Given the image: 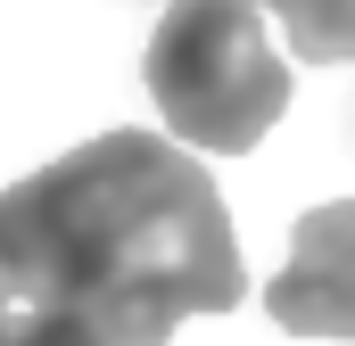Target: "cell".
Instances as JSON below:
<instances>
[{
	"label": "cell",
	"mask_w": 355,
	"mask_h": 346,
	"mask_svg": "<svg viewBox=\"0 0 355 346\" xmlns=\"http://www.w3.org/2000/svg\"><path fill=\"white\" fill-rule=\"evenodd\" d=\"M265 305L289 338H355V198H331L297 223Z\"/></svg>",
	"instance_id": "3"
},
{
	"label": "cell",
	"mask_w": 355,
	"mask_h": 346,
	"mask_svg": "<svg viewBox=\"0 0 355 346\" xmlns=\"http://www.w3.org/2000/svg\"><path fill=\"white\" fill-rule=\"evenodd\" d=\"M0 346H99V338L67 313H25L17 297H0Z\"/></svg>",
	"instance_id": "5"
},
{
	"label": "cell",
	"mask_w": 355,
	"mask_h": 346,
	"mask_svg": "<svg viewBox=\"0 0 355 346\" xmlns=\"http://www.w3.org/2000/svg\"><path fill=\"white\" fill-rule=\"evenodd\" d=\"M281 25H289V58L355 66V0H281Z\"/></svg>",
	"instance_id": "4"
},
{
	"label": "cell",
	"mask_w": 355,
	"mask_h": 346,
	"mask_svg": "<svg viewBox=\"0 0 355 346\" xmlns=\"http://www.w3.org/2000/svg\"><path fill=\"white\" fill-rule=\"evenodd\" d=\"M0 297H8V289H0Z\"/></svg>",
	"instance_id": "7"
},
{
	"label": "cell",
	"mask_w": 355,
	"mask_h": 346,
	"mask_svg": "<svg viewBox=\"0 0 355 346\" xmlns=\"http://www.w3.org/2000/svg\"><path fill=\"white\" fill-rule=\"evenodd\" d=\"M141 83L174 149L248 157L289 107V58L248 0H174L141 50Z\"/></svg>",
	"instance_id": "2"
},
{
	"label": "cell",
	"mask_w": 355,
	"mask_h": 346,
	"mask_svg": "<svg viewBox=\"0 0 355 346\" xmlns=\"http://www.w3.org/2000/svg\"><path fill=\"white\" fill-rule=\"evenodd\" d=\"M166 8H174V0H166ZM248 8H257V0H248ZM272 8H281V0H272Z\"/></svg>",
	"instance_id": "6"
},
{
	"label": "cell",
	"mask_w": 355,
	"mask_h": 346,
	"mask_svg": "<svg viewBox=\"0 0 355 346\" xmlns=\"http://www.w3.org/2000/svg\"><path fill=\"white\" fill-rule=\"evenodd\" d=\"M0 289L67 313L99 346H166L190 313H232L248 264L207 165L166 132H99L0 190Z\"/></svg>",
	"instance_id": "1"
}]
</instances>
